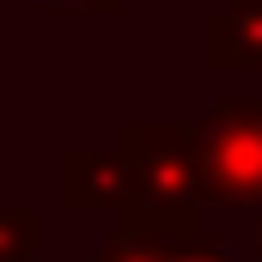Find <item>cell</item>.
Wrapping results in <instances>:
<instances>
[{"mask_svg":"<svg viewBox=\"0 0 262 262\" xmlns=\"http://www.w3.org/2000/svg\"><path fill=\"white\" fill-rule=\"evenodd\" d=\"M122 165H128V213L122 226L159 232L171 244H201V177L189 122H128L122 128Z\"/></svg>","mask_w":262,"mask_h":262,"instance_id":"6da1fadb","label":"cell"},{"mask_svg":"<svg viewBox=\"0 0 262 262\" xmlns=\"http://www.w3.org/2000/svg\"><path fill=\"white\" fill-rule=\"evenodd\" d=\"M201 201L262 207V104H220L189 122Z\"/></svg>","mask_w":262,"mask_h":262,"instance_id":"7a4b0ae2","label":"cell"},{"mask_svg":"<svg viewBox=\"0 0 262 262\" xmlns=\"http://www.w3.org/2000/svg\"><path fill=\"white\" fill-rule=\"evenodd\" d=\"M207 67H262V0H226L201 25Z\"/></svg>","mask_w":262,"mask_h":262,"instance_id":"3957f363","label":"cell"},{"mask_svg":"<svg viewBox=\"0 0 262 262\" xmlns=\"http://www.w3.org/2000/svg\"><path fill=\"white\" fill-rule=\"evenodd\" d=\"M61 189L73 207H104V213H128V165L122 152H67L61 165Z\"/></svg>","mask_w":262,"mask_h":262,"instance_id":"277c9868","label":"cell"},{"mask_svg":"<svg viewBox=\"0 0 262 262\" xmlns=\"http://www.w3.org/2000/svg\"><path fill=\"white\" fill-rule=\"evenodd\" d=\"M85 262H171V238L159 232H140V226H116V238Z\"/></svg>","mask_w":262,"mask_h":262,"instance_id":"5b68a950","label":"cell"},{"mask_svg":"<svg viewBox=\"0 0 262 262\" xmlns=\"http://www.w3.org/2000/svg\"><path fill=\"white\" fill-rule=\"evenodd\" d=\"M37 256V213L31 207H0V262Z\"/></svg>","mask_w":262,"mask_h":262,"instance_id":"8992f818","label":"cell"},{"mask_svg":"<svg viewBox=\"0 0 262 262\" xmlns=\"http://www.w3.org/2000/svg\"><path fill=\"white\" fill-rule=\"evenodd\" d=\"M37 12H116L122 0H31Z\"/></svg>","mask_w":262,"mask_h":262,"instance_id":"52a82bcc","label":"cell"},{"mask_svg":"<svg viewBox=\"0 0 262 262\" xmlns=\"http://www.w3.org/2000/svg\"><path fill=\"white\" fill-rule=\"evenodd\" d=\"M171 262H226V256H213L201 244H171Z\"/></svg>","mask_w":262,"mask_h":262,"instance_id":"ba28073f","label":"cell"}]
</instances>
